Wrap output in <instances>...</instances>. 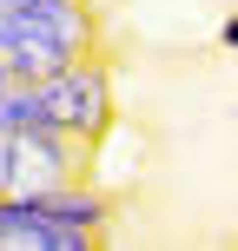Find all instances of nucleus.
Returning a JSON list of instances; mask_svg holds the SVG:
<instances>
[{"instance_id": "obj_1", "label": "nucleus", "mask_w": 238, "mask_h": 251, "mask_svg": "<svg viewBox=\"0 0 238 251\" xmlns=\"http://www.w3.org/2000/svg\"><path fill=\"white\" fill-rule=\"evenodd\" d=\"M0 53H33L66 66L86 53V7L79 0H0Z\"/></svg>"}, {"instance_id": "obj_2", "label": "nucleus", "mask_w": 238, "mask_h": 251, "mask_svg": "<svg viewBox=\"0 0 238 251\" xmlns=\"http://www.w3.org/2000/svg\"><path fill=\"white\" fill-rule=\"evenodd\" d=\"M40 100H47L53 126H60L73 146H86V139H100L106 126H113V79H106V66L93 60H66L53 66L47 79H33Z\"/></svg>"}, {"instance_id": "obj_3", "label": "nucleus", "mask_w": 238, "mask_h": 251, "mask_svg": "<svg viewBox=\"0 0 238 251\" xmlns=\"http://www.w3.org/2000/svg\"><path fill=\"white\" fill-rule=\"evenodd\" d=\"M73 139L66 132H0V199L7 192H40L73 178Z\"/></svg>"}, {"instance_id": "obj_4", "label": "nucleus", "mask_w": 238, "mask_h": 251, "mask_svg": "<svg viewBox=\"0 0 238 251\" xmlns=\"http://www.w3.org/2000/svg\"><path fill=\"white\" fill-rule=\"evenodd\" d=\"M0 251H86V231H66L53 218L26 212L20 192L0 199Z\"/></svg>"}, {"instance_id": "obj_5", "label": "nucleus", "mask_w": 238, "mask_h": 251, "mask_svg": "<svg viewBox=\"0 0 238 251\" xmlns=\"http://www.w3.org/2000/svg\"><path fill=\"white\" fill-rule=\"evenodd\" d=\"M0 132H60L40 100V86H7L0 93Z\"/></svg>"}, {"instance_id": "obj_6", "label": "nucleus", "mask_w": 238, "mask_h": 251, "mask_svg": "<svg viewBox=\"0 0 238 251\" xmlns=\"http://www.w3.org/2000/svg\"><path fill=\"white\" fill-rule=\"evenodd\" d=\"M7 86H13V79H7V60H0V93H7Z\"/></svg>"}]
</instances>
